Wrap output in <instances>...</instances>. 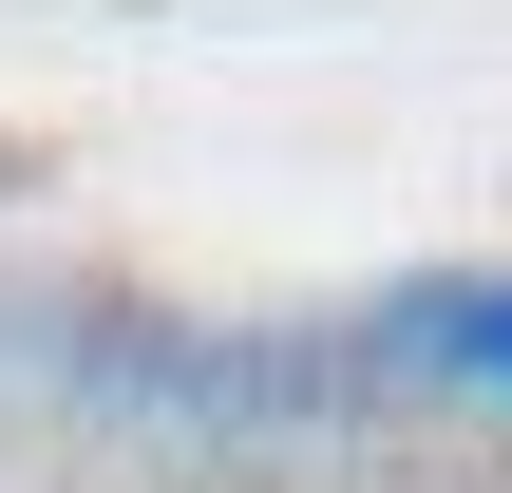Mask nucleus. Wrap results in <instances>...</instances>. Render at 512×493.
Returning a JSON list of instances; mask_svg holds the SVG:
<instances>
[{
  "mask_svg": "<svg viewBox=\"0 0 512 493\" xmlns=\"http://www.w3.org/2000/svg\"><path fill=\"white\" fill-rule=\"evenodd\" d=\"M361 342L418 361V380H494V399H512V266H475V285H399Z\"/></svg>",
  "mask_w": 512,
  "mask_h": 493,
  "instance_id": "f257e3e1",
  "label": "nucleus"
}]
</instances>
